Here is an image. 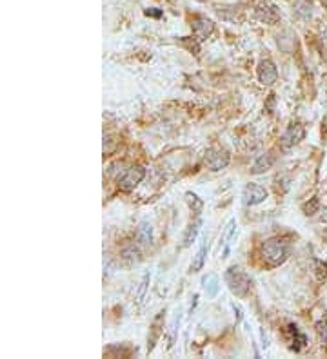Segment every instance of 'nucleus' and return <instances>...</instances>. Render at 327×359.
<instances>
[{
	"label": "nucleus",
	"instance_id": "1",
	"mask_svg": "<svg viewBox=\"0 0 327 359\" xmlns=\"http://www.w3.org/2000/svg\"><path fill=\"white\" fill-rule=\"evenodd\" d=\"M260 256H262V261H264L267 267H278L287 259L289 256V245L280 238H271L262 245V250H260Z\"/></svg>",
	"mask_w": 327,
	"mask_h": 359
},
{
	"label": "nucleus",
	"instance_id": "2",
	"mask_svg": "<svg viewBox=\"0 0 327 359\" xmlns=\"http://www.w3.org/2000/svg\"><path fill=\"white\" fill-rule=\"evenodd\" d=\"M224 280H226L229 291L237 298H245L249 294V291H251V278H249L238 265H231V267L226 270Z\"/></svg>",
	"mask_w": 327,
	"mask_h": 359
},
{
	"label": "nucleus",
	"instance_id": "3",
	"mask_svg": "<svg viewBox=\"0 0 327 359\" xmlns=\"http://www.w3.org/2000/svg\"><path fill=\"white\" fill-rule=\"evenodd\" d=\"M204 162L211 171H222L229 165V153L222 147H211L206 153Z\"/></svg>",
	"mask_w": 327,
	"mask_h": 359
},
{
	"label": "nucleus",
	"instance_id": "4",
	"mask_svg": "<svg viewBox=\"0 0 327 359\" xmlns=\"http://www.w3.org/2000/svg\"><path fill=\"white\" fill-rule=\"evenodd\" d=\"M267 200V190L258 183H249L244 187V192H242V201L244 205L247 207H254L262 203V201Z\"/></svg>",
	"mask_w": 327,
	"mask_h": 359
},
{
	"label": "nucleus",
	"instance_id": "5",
	"mask_svg": "<svg viewBox=\"0 0 327 359\" xmlns=\"http://www.w3.org/2000/svg\"><path fill=\"white\" fill-rule=\"evenodd\" d=\"M144 176H146V169H144L142 165H133V167H129V169L124 173L118 185H120L122 190H133L142 181Z\"/></svg>",
	"mask_w": 327,
	"mask_h": 359
},
{
	"label": "nucleus",
	"instance_id": "6",
	"mask_svg": "<svg viewBox=\"0 0 327 359\" xmlns=\"http://www.w3.org/2000/svg\"><path fill=\"white\" fill-rule=\"evenodd\" d=\"M258 80L264 85H273L278 80V69L271 60H262L258 63Z\"/></svg>",
	"mask_w": 327,
	"mask_h": 359
},
{
	"label": "nucleus",
	"instance_id": "7",
	"mask_svg": "<svg viewBox=\"0 0 327 359\" xmlns=\"http://www.w3.org/2000/svg\"><path fill=\"white\" fill-rule=\"evenodd\" d=\"M306 136V129L302 123H291L287 129H285L284 136H282V143L285 147H291V145H296L298 142H302Z\"/></svg>",
	"mask_w": 327,
	"mask_h": 359
},
{
	"label": "nucleus",
	"instance_id": "8",
	"mask_svg": "<svg viewBox=\"0 0 327 359\" xmlns=\"http://www.w3.org/2000/svg\"><path fill=\"white\" fill-rule=\"evenodd\" d=\"M213 22L206 16H196L195 22H193V33L198 40H206L209 35L213 33Z\"/></svg>",
	"mask_w": 327,
	"mask_h": 359
},
{
	"label": "nucleus",
	"instance_id": "9",
	"mask_svg": "<svg viewBox=\"0 0 327 359\" xmlns=\"http://www.w3.org/2000/svg\"><path fill=\"white\" fill-rule=\"evenodd\" d=\"M256 18L265 22V24H276L280 20L278 9L274 5H262L256 9Z\"/></svg>",
	"mask_w": 327,
	"mask_h": 359
},
{
	"label": "nucleus",
	"instance_id": "10",
	"mask_svg": "<svg viewBox=\"0 0 327 359\" xmlns=\"http://www.w3.org/2000/svg\"><path fill=\"white\" fill-rule=\"evenodd\" d=\"M273 162H274V158L271 154H267V153L260 154L258 158L254 160L253 167H251V173H253V175H262V173H265V171H269L271 167H273Z\"/></svg>",
	"mask_w": 327,
	"mask_h": 359
},
{
	"label": "nucleus",
	"instance_id": "11",
	"mask_svg": "<svg viewBox=\"0 0 327 359\" xmlns=\"http://www.w3.org/2000/svg\"><path fill=\"white\" fill-rule=\"evenodd\" d=\"M207 248H209V245H207V236H206L204 241H202L200 248H198V252H196V256L193 258V261H191V272H198V270L204 267V263H206V256H207Z\"/></svg>",
	"mask_w": 327,
	"mask_h": 359
},
{
	"label": "nucleus",
	"instance_id": "12",
	"mask_svg": "<svg viewBox=\"0 0 327 359\" xmlns=\"http://www.w3.org/2000/svg\"><path fill=\"white\" fill-rule=\"evenodd\" d=\"M137 241H140L142 245H149L153 241V227L149 222H142L137 227Z\"/></svg>",
	"mask_w": 327,
	"mask_h": 359
},
{
	"label": "nucleus",
	"instance_id": "13",
	"mask_svg": "<svg viewBox=\"0 0 327 359\" xmlns=\"http://www.w3.org/2000/svg\"><path fill=\"white\" fill-rule=\"evenodd\" d=\"M200 225H202L200 218H196L195 222L189 223V227L185 229V233H184V241H182V245H184V247H189L191 243L195 241L196 236H198V233H200Z\"/></svg>",
	"mask_w": 327,
	"mask_h": 359
},
{
	"label": "nucleus",
	"instance_id": "14",
	"mask_svg": "<svg viewBox=\"0 0 327 359\" xmlns=\"http://www.w3.org/2000/svg\"><path fill=\"white\" fill-rule=\"evenodd\" d=\"M233 234H235V220H231V222L227 223L226 231H224V236H222V258H227V254H229Z\"/></svg>",
	"mask_w": 327,
	"mask_h": 359
},
{
	"label": "nucleus",
	"instance_id": "15",
	"mask_svg": "<svg viewBox=\"0 0 327 359\" xmlns=\"http://www.w3.org/2000/svg\"><path fill=\"white\" fill-rule=\"evenodd\" d=\"M120 256L124 261H127V263H135V261L140 259V248H138L135 243H127L126 247L122 248Z\"/></svg>",
	"mask_w": 327,
	"mask_h": 359
},
{
	"label": "nucleus",
	"instance_id": "16",
	"mask_svg": "<svg viewBox=\"0 0 327 359\" xmlns=\"http://www.w3.org/2000/svg\"><path fill=\"white\" fill-rule=\"evenodd\" d=\"M185 201H187V205L193 209V212H198L202 209V200L195 192H185Z\"/></svg>",
	"mask_w": 327,
	"mask_h": 359
},
{
	"label": "nucleus",
	"instance_id": "17",
	"mask_svg": "<svg viewBox=\"0 0 327 359\" xmlns=\"http://www.w3.org/2000/svg\"><path fill=\"white\" fill-rule=\"evenodd\" d=\"M162 314L164 312H160L159 316H157V319L153 321V336H151V339H149V350H153V347H155V341H157V338H159V334H160V321H162Z\"/></svg>",
	"mask_w": 327,
	"mask_h": 359
},
{
	"label": "nucleus",
	"instance_id": "18",
	"mask_svg": "<svg viewBox=\"0 0 327 359\" xmlns=\"http://www.w3.org/2000/svg\"><path fill=\"white\" fill-rule=\"evenodd\" d=\"M318 211H320V201H318V198H311V201H307L306 205H304V212H306L307 216H313V214Z\"/></svg>",
	"mask_w": 327,
	"mask_h": 359
},
{
	"label": "nucleus",
	"instance_id": "19",
	"mask_svg": "<svg viewBox=\"0 0 327 359\" xmlns=\"http://www.w3.org/2000/svg\"><path fill=\"white\" fill-rule=\"evenodd\" d=\"M317 334L322 343H327V319H320L317 323Z\"/></svg>",
	"mask_w": 327,
	"mask_h": 359
},
{
	"label": "nucleus",
	"instance_id": "20",
	"mask_svg": "<svg viewBox=\"0 0 327 359\" xmlns=\"http://www.w3.org/2000/svg\"><path fill=\"white\" fill-rule=\"evenodd\" d=\"M148 283H149V274H144L142 281H140V287H138L137 292V301H142L146 296V291H148Z\"/></svg>",
	"mask_w": 327,
	"mask_h": 359
},
{
	"label": "nucleus",
	"instance_id": "21",
	"mask_svg": "<svg viewBox=\"0 0 327 359\" xmlns=\"http://www.w3.org/2000/svg\"><path fill=\"white\" fill-rule=\"evenodd\" d=\"M318 53L327 62V37H318Z\"/></svg>",
	"mask_w": 327,
	"mask_h": 359
},
{
	"label": "nucleus",
	"instance_id": "22",
	"mask_svg": "<svg viewBox=\"0 0 327 359\" xmlns=\"http://www.w3.org/2000/svg\"><path fill=\"white\" fill-rule=\"evenodd\" d=\"M317 263V272H318V281H324L326 280V276H327V272H324L322 274V270H327V265L326 263H322V261H315Z\"/></svg>",
	"mask_w": 327,
	"mask_h": 359
},
{
	"label": "nucleus",
	"instance_id": "23",
	"mask_svg": "<svg viewBox=\"0 0 327 359\" xmlns=\"http://www.w3.org/2000/svg\"><path fill=\"white\" fill-rule=\"evenodd\" d=\"M146 15L153 16V18H160V16H162V11L157 9V7H151V9H146Z\"/></svg>",
	"mask_w": 327,
	"mask_h": 359
},
{
	"label": "nucleus",
	"instance_id": "24",
	"mask_svg": "<svg viewBox=\"0 0 327 359\" xmlns=\"http://www.w3.org/2000/svg\"><path fill=\"white\" fill-rule=\"evenodd\" d=\"M320 220H322L324 223H327V207H324L322 211H320Z\"/></svg>",
	"mask_w": 327,
	"mask_h": 359
},
{
	"label": "nucleus",
	"instance_id": "25",
	"mask_svg": "<svg viewBox=\"0 0 327 359\" xmlns=\"http://www.w3.org/2000/svg\"><path fill=\"white\" fill-rule=\"evenodd\" d=\"M320 2L324 4V7H327V0H320Z\"/></svg>",
	"mask_w": 327,
	"mask_h": 359
}]
</instances>
